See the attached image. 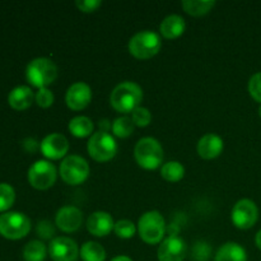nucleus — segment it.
<instances>
[{"instance_id":"nucleus-1","label":"nucleus","mask_w":261,"mask_h":261,"mask_svg":"<svg viewBox=\"0 0 261 261\" xmlns=\"http://www.w3.org/2000/svg\"><path fill=\"white\" fill-rule=\"evenodd\" d=\"M143 99V91L134 82H122L114 88L110 97L111 106L121 114H129L139 107Z\"/></svg>"},{"instance_id":"nucleus-2","label":"nucleus","mask_w":261,"mask_h":261,"mask_svg":"<svg viewBox=\"0 0 261 261\" xmlns=\"http://www.w3.org/2000/svg\"><path fill=\"white\" fill-rule=\"evenodd\" d=\"M25 78L33 87L46 88L58 78V68L47 58L33 59L25 69Z\"/></svg>"},{"instance_id":"nucleus-3","label":"nucleus","mask_w":261,"mask_h":261,"mask_svg":"<svg viewBox=\"0 0 261 261\" xmlns=\"http://www.w3.org/2000/svg\"><path fill=\"white\" fill-rule=\"evenodd\" d=\"M134 155L140 167L145 170H155L163 161L162 145L154 138H143L135 145Z\"/></svg>"},{"instance_id":"nucleus-4","label":"nucleus","mask_w":261,"mask_h":261,"mask_svg":"<svg viewBox=\"0 0 261 261\" xmlns=\"http://www.w3.org/2000/svg\"><path fill=\"white\" fill-rule=\"evenodd\" d=\"M138 231L140 239L145 244H160L166 232V223L162 214L157 211H150L143 214L138 223Z\"/></svg>"},{"instance_id":"nucleus-5","label":"nucleus","mask_w":261,"mask_h":261,"mask_svg":"<svg viewBox=\"0 0 261 261\" xmlns=\"http://www.w3.org/2000/svg\"><path fill=\"white\" fill-rule=\"evenodd\" d=\"M161 48V38L153 31H142L129 41V51L133 56L142 60L153 58Z\"/></svg>"},{"instance_id":"nucleus-6","label":"nucleus","mask_w":261,"mask_h":261,"mask_svg":"<svg viewBox=\"0 0 261 261\" xmlns=\"http://www.w3.org/2000/svg\"><path fill=\"white\" fill-rule=\"evenodd\" d=\"M89 155L97 162H107L112 160L117 153V144L115 138L107 132L94 133L91 135L87 144Z\"/></svg>"},{"instance_id":"nucleus-7","label":"nucleus","mask_w":261,"mask_h":261,"mask_svg":"<svg viewBox=\"0 0 261 261\" xmlns=\"http://www.w3.org/2000/svg\"><path fill=\"white\" fill-rule=\"evenodd\" d=\"M31 221L19 212H8L0 216V234L8 240H19L28 234Z\"/></svg>"},{"instance_id":"nucleus-8","label":"nucleus","mask_w":261,"mask_h":261,"mask_svg":"<svg viewBox=\"0 0 261 261\" xmlns=\"http://www.w3.org/2000/svg\"><path fill=\"white\" fill-rule=\"evenodd\" d=\"M60 176L68 185L83 184L89 176V165L81 155H68L60 165Z\"/></svg>"},{"instance_id":"nucleus-9","label":"nucleus","mask_w":261,"mask_h":261,"mask_svg":"<svg viewBox=\"0 0 261 261\" xmlns=\"http://www.w3.org/2000/svg\"><path fill=\"white\" fill-rule=\"evenodd\" d=\"M58 172L56 167L48 161H37L28 170V181L31 186L38 190H46L55 184Z\"/></svg>"},{"instance_id":"nucleus-10","label":"nucleus","mask_w":261,"mask_h":261,"mask_svg":"<svg viewBox=\"0 0 261 261\" xmlns=\"http://www.w3.org/2000/svg\"><path fill=\"white\" fill-rule=\"evenodd\" d=\"M259 218V209L250 199H241L232 209V222L240 229H249L255 226Z\"/></svg>"},{"instance_id":"nucleus-11","label":"nucleus","mask_w":261,"mask_h":261,"mask_svg":"<svg viewBox=\"0 0 261 261\" xmlns=\"http://www.w3.org/2000/svg\"><path fill=\"white\" fill-rule=\"evenodd\" d=\"M48 254L54 261H76L79 249L74 240L69 237H56L50 242Z\"/></svg>"},{"instance_id":"nucleus-12","label":"nucleus","mask_w":261,"mask_h":261,"mask_svg":"<svg viewBox=\"0 0 261 261\" xmlns=\"http://www.w3.org/2000/svg\"><path fill=\"white\" fill-rule=\"evenodd\" d=\"M160 261H184L186 256V244L178 236L167 237L158 247Z\"/></svg>"},{"instance_id":"nucleus-13","label":"nucleus","mask_w":261,"mask_h":261,"mask_svg":"<svg viewBox=\"0 0 261 261\" xmlns=\"http://www.w3.org/2000/svg\"><path fill=\"white\" fill-rule=\"evenodd\" d=\"M92 99L91 87L84 82H76L69 87L66 92L65 101L69 109L74 111H81L86 109Z\"/></svg>"},{"instance_id":"nucleus-14","label":"nucleus","mask_w":261,"mask_h":261,"mask_svg":"<svg viewBox=\"0 0 261 261\" xmlns=\"http://www.w3.org/2000/svg\"><path fill=\"white\" fill-rule=\"evenodd\" d=\"M68 139L63 134H58V133L47 135L41 142V152L46 158H50V160H60L68 153Z\"/></svg>"},{"instance_id":"nucleus-15","label":"nucleus","mask_w":261,"mask_h":261,"mask_svg":"<svg viewBox=\"0 0 261 261\" xmlns=\"http://www.w3.org/2000/svg\"><path fill=\"white\" fill-rule=\"evenodd\" d=\"M83 222V214L75 206H63L56 213V224L64 232H75L81 228Z\"/></svg>"},{"instance_id":"nucleus-16","label":"nucleus","mask_w":261,"mask_h":261,"mask_svg":"<svg viewBox=\"0 0 261 261\" xmlns=\"http://www.w3.org/2000/svg\"><path fill=\"white\" fill-rule=\"evenodd\" d=\"M115 223L111 214L106 212H94L87 219V229L91 234L97 237H105L114 229Z\"/></svg>"},{"instance_id":"nucleus-17","label":"nucleus","mask_w":261,"mask_h":261,"mask_svg":"<svg viewBox=\"0 0 261 261\" xmlns=\"http://www.w3.org/2000/svg\"><path fill=\"white\" fill-rule=\"evenodd\" d=\"M223 149V140L216 134H206L199 140L198 153L204 160H213L218 157Z\"/></svg>"},{"instance_id":"nucleus-18","label":"nucleus","mask_w":261,"mask_h":261,"mask_svg":"<svg viewBox=\"0 0 261 261\" xmlns=\"http://www.w3.org/2000/svg\"><path fill=\"white\" fill-rule=\"evenodd\" d=\"M33 99H35V94H33L32 89L27 86H19L12 89L8 96V102H9L10 107L17 111L27 110L33 103Z\"/></svg>"},{"instance_id":"nucleus-19","label":"nucleus","mask_w":261,"mask_h":261,"mask_svg":"<svg viewBox=\"0 0 261 261\" xmlns=\"http://www.w3.org/2000/svg\"><path fill=\"white\" fill-rule=\"evenodd\" d=\"M185 19L177 14H172L166 17L161 23V33L163 37L172 40V38H177L181 36L185 31Z\"/></svg>"},{"instance_id":"nucleus-20","label":"nucleus","mask_w":261,"mask_h":261,"mask_svg":"<svg viewBox=\"0 0 261 261\" xmlns=\"http://www.w3.org/2000/svg\"><path fill=\"white\" fill-rule=\"evenodd\" d=\"M214 261H247V255L244 247L239 244L228 242L217 251Z\"/></svg>"},{"instance_id":"nucleus-21","label":"nucleus","mask_w":261,"mask_h":261,"mask_svg":"<svg viewBox=\"0 0 261 261\" xmlns=\"http://www.w3.org/2000/svg\"><path fill=\"white\" fill-rule=\"evenodd\" d=\"M69 130L76 138H86L93 133V122L86 116H76L69 122Z\"/></svg>"},{"instance_id":"nucleus-22","label":"nucleus","mask_w":261,"mask_h":261,"mask_svg":"<svg viewBox=\"0 0 261 261\" xmlns=\"http://www.w3.org/2000/svg\"><path fill=\"white\" fill-rule=\"evenodd\" d=\"M46 255H47V249L42 241H33L28 242L23 249V257L25 261H45Z\"/></svg>"},{"instance_id":"nucleus-23","label":"nucleus","mask_w":261,"mask_h":261,"mask_svg":"<svg viewBox=\"0 0 261 261\" xmlns=\"http://www.w3.org/2000/svg\"><path fill=\"white\" fill-rule=\"evenodd\" d=\"M81 257L83 261H105L106 251L98 242L88 241L82 246Z\"/></svg>"},{"instance_id":"nucleus-24","label":"nucleus","mask_w":261,"mask_h":261,"mask_svg":"<svg viewBox=\"0 0 261 261\" xmlns=\"http://www.w3.org/2000/svg\"><path fill=\"white\" fill-rule=\"evenodd\" d=\"M161 175L165 180L170 182H177L185 175V168L177 161H171V162L165 163L161 168Z\"/></svg>"},{"instance_id":"nucleus-25","label":"nucleus","mask_w":261,"mask_h":261,"mask_svg":"<svg viewBox=\"0 0 261 261\" xmlns=\"http://www.w3.org/2000/svg\"><path fill=\"white\" fill-rule=\"evenodd\" d=\"M216 5V2H205V0H185L182 2V7L185 9L186 13L191 15H199L206 14L212 8Z\"/></svg>"},{"instance_id":"nucleus-26","label":"nucleus","mask_w":261,"mask_h":261,"mask_svg":"<svg viewBox=\"0 0 261 261\" xmlns=\"http://www.w3.org/2000/svg\"><path fill=\"white\" fill-rule=\"evenodd\" d=\"M135 124L132 120V117L121 116L116 119L112 124V132L116 137L119 138H127L129 135L133 134L134 132Z\"/></svg>"},{"instance_id":"nucleus-27","label":"nucleus","mask_w":261,"mask_h":261,"mask_svg":"<svg viewBox=\"0 0 261 261\" xmlns=\"http://www.w3.org/2000/svg\"><path fill=\"white\" fill-rule=\"evenodd\" d=\"M15 201V191L9 184H0V212H7Z\"/></svg>"},{"instance_id":"nucleus-28","label":"nucleus","mask_w":261,"mask_h":261,"mask_svg":"<svg viewBox=\"0 0 261 261\" xmlns=\"http://www.w3.org/2000/svg\"><path fill=\"white\" fill-rule=\"evenodd\" d=\"M115 233L117 234L121 239H132L135 234V228L134 223L132 221H127V219H121V221L116 222L114 227Z\"/></svg>"},{"instance_id":"nucleus-29","label":"nucleus","mask_w":261,"mask_h":261,"mask_svg":"<svg viewBox=\"0 0 261 261\" xmlns=\"http://www.w3.org/2000/svg\"><path fill=\"white\" fill-rule=\"evenodd\" d=\"M132 120L137 126L144 127L149 125L150 120H152V115H150L149 110L145 107H137L134 111L132 112Z\"/></svg>"},{"instance_id":"nucleus-30","label":"nucleus","mask_w":261,"mask_h":261,"mask_svg":"<svg viewBox=\"0 0 261 261\" xmlns=\"http://www.w3.org/2000/svg\"><path fill=\"white\" fill-rule=\"evenodd\" d=\"M35 99L38 106L43 107V109H47V107H50L54 103V93L50 89L41 88L36 93Z\"/></svg>"},{"instance_id":"nucleus-31","label":"nucleus","mask_w":261,"mask_h":261,"mask_svg":"<svg viewBox=\"0 0 261 261\" xmlns=\"http://www.w3.org/2000/svg\"><path fill=\"white\" fill-rule=\"evenodd\" d=\"M249 92L255 101L261 103V71L254 74L249 82Z\"/></svg>"},{"instance_id":"nucleus-32","label":"nucleus","mask_w":261,"mask_h":261,"mask_svg":"<svg viewBox=\"0 0 261 261\" xmlns=\"http://www.w3.org/2000/svg\"><path fill=\"white\" fill-rule=\"evenodd\" d=\"M75 4H76V7H78L79 10L89 13V12H93V10H96L97 8L101 5V2H99V0H76Z\"/></svg>"},{"instance_id":"nucleus-33","label":"nucleus","mask_w":261,"mask_h":261,"mask_svg":"<svg viewBox=\"0 0 261 261\" xmlns=\"http://www.w3.org/2000/svg\"><path fill=\"white\" fill-rule=\"evenodd\" d=\"M38 233L41 234L42 237H51L54 234V229L53 227H51V223H48V222H41L40 224H38V228H37Z\"/></svg>"},{"instance_id":"nucleus-34","label":"nucleus","mask_w":261,"mask_h":261,"mask_svg":"<svg viewBox=\"0 0 261 261\" xmlns=\"http://www.w3.org/2000/svg\"><path fill=\"white\" fill-rule=\"evenodd\" d=\"M111 261H133V260L130 259V257H127V256H124V255H120V256H116V257H114V259H112Z\"/></svg>"},{"instance_id":"nucleus-35","label":"nucleus","mask_w":261,"mask_h":261,"mask_svg":"<svg viewBox=\"0 0 261 261\" xmlns=\"http://www.w3.org/2000/svg\"><path fill=\"white\" fill-rule=\"evenodd\" d=\"M255 242H256V246L261 250V229L256 233V237H255Z\"/></svg>"},{"instance_id":"nucleus-36","label":"nucleus","mask_w":261,"mask_h":261,"mask_svg":"<svg viewBox=\"0 0 261 261\" xmlns=\"http://www.w3.org/2000/svg\"><path fill=\"white\" fill-rule=\"evenodd\" d=\"M259 115H260V117H261V106H260V109H259Z\"/></svg>"}]
</instances>
